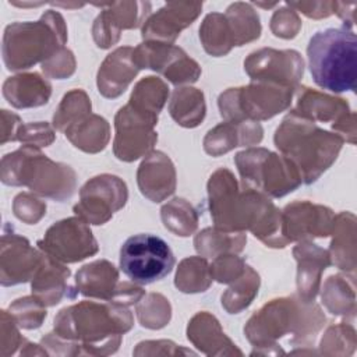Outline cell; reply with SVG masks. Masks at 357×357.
Instances as JSON below:
<instances>
[{
	"label": "cell",
	"instance_id": "d6986e66",
	"mask_svg": "<svg viewBox=\"0 0 357 357\" xmlns=\"http://www.w3.org/2000/svg\"><path fill=\"white\" fill-rule=\"evenodd\" d=\"M99 7H103V11L96 17L92 33L96 45L107 49L119 40L121 29H131L144 24L142 21L149 14L151 3L120 1L100 4Z\"/></svg>",
	"mask_w": 357,
	"mask_h": 357
},
{
	"label": "cell",
	"instance_id": "cb8c5ba5",
	"mask_svg": "<svg viewBox=\"0 0 357 357\" xmlns=\"http://www.w3.org/2000/svg\"><path fill=\"white\" fill-rule=\"evenodd\" d=\"M139 71L134 61V49L124 46L107 54L98 71V88L106 98L120 96Z\"/></svg>",
	"mask_w": 357,
	"mask_h": 357
},
{
	"label": "cell",
	"instance_id": "ba28073f",
	"mask_svg": "<svg viewBox=\"0 0 357 357\" xmlns=\"http://www.w3.org/2000/svg\"><path fill=\"white\" fill-rule=\"evenodd\" d=\"M296 89L258 81L247 86L230 88L219 96L220 116L226 121L268 120L290 106Z\"/></svg>",
	"mask_w": 357,
	"mask_h": 357
},
{
	"label": "cell",
	"instance_id": "277c9868",
	"mask_svg": "<svg viewBox=\"0 0 357 357\" xmlns=\"http://www.w3.org/2000/svg\"><path fill=\"white\" fill-rule=\"evenodd\" d=\"M307 57L312 79L319 88L335 93L356 91L357 38L350 28L315 32L308 42Z\"/></svg>",
	"mask_w": 357,
	"mask_h": 357
},
{
	"label": "cell",
	"instance_id": "60d3db41",
	"mask_svg": "<svg viewBox=\"0 0 357 357\" xmlns=\"http://www.w3.org/2000/svg\"><path fill=\"white\" fill-rule=\"evenodd\" d=\"M10 308L11 312H14L18 325L25 329L39 328L46 318L45 305L36 297H24L15 300Z\"/></svg>",
	"mask_w": 357,
	"mask_h": 357
},
{
	"label": "cell",
	"instance_id": "7402d4cb",
	"mask_svg": "<svg viewBox=\"0 0 357 357\" xmlns=\"http://www.w3.org/2000/svg\"><path fill=\"white\" fill-rule=\"evenodd\" d=\"M4 234L10 240V247L6 241L1 245V255H8L10 262H1V284L10 286L22 282H28L33 278L38 266L43 259V254L33 250L28 240L17 236L15 233H10V236L4 231Z\"/></svg>",
	"mask_w": 357,
	"mask_h": 357
},
{
	"label": "cell",
	"instance_id": "44dd1931",
	"mask_svg": "<svg viewBox=\"0 0 357 357\" xmlns=\"http://www.w3.org/2000/svg\"><path fill=\"white\" fill-rule=\"evenodd\" d=\"M137 177L142 195L152 202H160L174 192V166L163 152L155 151L146 155L138 169Z\"/></svg>",
	"mask_w": 357,
	"mask_h": 357
},
{
	"label": "cell",
	"instance_id": "7c38bea8",
	"mask_svg": "<svg viewBox=\"0 0 357 357\" xmlns=\"http://www.w3.org/2000/svg\"><path fill=\"white\" fill-rule=\"evenodd\" d=\"M134 61L139 70L152 68L174 85L195 82L201 75L198 63L170 43L146 40L134 49Z\"/></svg>",
	"mask_w": 357,
	"mask_h": 357
},
{
	"label": "cell",
	"instance_id": "ffe728a7",
	"mask_svg": "<svg viewBox=\"0 0 357 357\" xmlns=\"http://www.w3.org/2000/svg\"><path fill=\"white\" fill-rule=\"evenodd\" d=\"M202 3L170 1L142 25V38L152 42H173L180 31L192 24L201 13Z\"/></svg>",
	"mask_w": 357,
	"mask_h": 357
},
{
	"label": "cell",
	"instance_id": "1f68e13d",
	"mask_svg": "<svg viewBox=\"0 0 357 357\" xmlns=\"http://www.w3.org/2000/svg\"><path fill=\"white\" fill-rule=\"evenodd\" d=\"M322 301L333 315L354 317L356 314V297H354V280L340 275H332L324 284Z\"/></svg>",
	"mask_w": 357,
	"mask_h": 357
},
{
	"label": "cell",
	"instance_id": "d6a6232c",
	"mask_svg": "<svg viewBox=\"0 0 357 357\" xmlns=\"http://www.w3.org/2000/svg\"><path fill=\"white\" fill-rule=\"evenodd\" d=\"M199 39L212 56H225L234 46V39L225 14L211 13L199 28Z\"/></svg>",
	"mask_w": 357,
	"mask_h": 357
},
{
	"label": "cell",
	"instance_id": "f35d334b",
	"mask_svg": "<svg viewBox=\"0 0 357 357\" xmlns=\"http://www.w3.org/2000/svg\"><path fill=\"white\" fill-rule=\"evenodd\" d=\"M162 220L166 229L181 237L190 236L198 223L194 208L183 198H174L162 208Z\"/></svg>",
	"mask_w": 357,
	"mask_h": 357
},
{
	"label": "cell",
	"instance_id": "e0dca14e",
	"mask_svg": "<svg viewBox=\"0 0 357 357\" xmlns=\"http://www.w3.org/2000/svg\"><path fill=\"white\" fill-rule=\"evenodd\" d=\"M297 304L291 298H276L255 312L244 328L248 340L255 346H269L278 337L297 326Z\"/></svg>",
	"mask_w": 357,
	"mask_h": 357
},
{
	"label": "cell",
	"instance_id": "2e32d148",
	"mask_svg": "<svg viewBox=\"0 0 357 357\" xmlns=\"http://www.w3.org/2000/svg\"><path fill=\"white\" fill-rule=\"evenodd\" d=\"M244 70L254 81L297 88L304 73V61L296 50L264 47L252 52L244 60Z\"/></svg>",
	"mask_w": 357,
	"mask_h": 357
},
{
	"label": "cell",
	"instance_id": "83f0119b",
	"mask_svg": "<svg viewBox=\"0 0 357 357\" xmlns=\"http://www.w3.org/2000/svg\"><path fill=\"white\" fill-rule=\"evenodd\" d=\"M333 240L329 258L343 271L353 272L356 268V218L350 212H342L333 219Z\"/></svg>",
	"mask_w": 357,
	"mask_h": 357
},
{
	"label": "cell",
	"instance_id": "ab89813d",
	"mask_svg": "<svg viewBox=\"0 0 357 357\" xmlns=\"http://www.w3.org/2000/svg\"><path fill=\"white\" fill-rule=\"evenodd\" d=\"M91 112V102L81 89H74L64 95L57 112L53 116V124L57 130L66 131Z\"/></svg>",
	"mask_w": 357,
	"mask_h": 357
},
{
	"label": "cell",
	"instance_id": "4dcf8cb0",
	"mask_svg": "<svg viewBox=\"0 0 357 357\" xmlns=\"http://www.w3.org/2000/svg\"><path fill=\"white\" fill-rule=\"evenodd\" d=\"M169 112L177 124L192 128L201 124L205 117L204 93L195 88H178L173 92Z\"/></svg>",
	"mask_w": 357,
	"mask_h": 357
},
{
	"label": "cell",
	"instance_id": "4316f807",
	"mask_svg": "<svg viewBox=\"0 0 357 357\" xmlns=\"http://www.w3.org/2000/svg\"><path fill=\"white\" fill-rule=\"evenodd\" d=\"M3 93L14 107H36L49 102L52 86L36 73L21 74L4 82Z\"/></svg>",
	"mask_w": 357,
	"mask_h": 357
},
{
	"label": "cell",
	"instance_id": "ac0fdd59",
	"mask_svg": "<svg viewBox=\"0 0 357 357\" xmlns=\"http://www.w3.org/2000/svg\"><path fill=\"white\" fill-rule=\"evenodd\" d=\"M333 212L311 202L289 204L282 213V234L287 243L326 237L333 229Z\"/></svg>",
	"mask_w": 357,
	"mask_h": 357
},
{
	"label": "cell",
	"instance_id": "7a4b0ae2",
	"mask_svg": "<svg viewBox=\"0 0 357 357\" xmlns=\"http://www.w3.org/2000/svg\"><path fill=\"white\" fill-rule=\"evenodd\" d=\"M132 326V315L124 304L82 301L67 307L54 318V332L64 340L81 342L88 354L114 353L121 335Z\"/></svg>",
	"mask_w": 357,
	"mask_h": 357
},
{
	"label": "cell",
	"instance_id": "484cf974",
	"mask_svg": "<svg viewBox=\"0 0 357 357\" xmlns=\"http://www.w3.org/2000/svg\"><path fill=\"white\" fill-rule=\"evenodd\" d=\"M68 268L50 255L43 254V259L32 278V293L43 305H56L64 296L74 298L68 293Z\"/></svg>",
	"mask_w": 357,
	"mask_h": 357
},
{
	"label": "cell",
	"instance_id": "d4e9b609",
	"mask_svg": "<svg viewBox=\"0 0 357 357\" xmlns=\"http://www.w3.org/2000/svg\"><path fill=\"white\" fill-rule=\"evenodd\" d=\"M262 127L255 121H225L209 130L204 148L212 156H219L236 146L259 144Z\"/></svg>",
	"mask_w": 357,
	"mask_h": 357
},
{
	"label": "cell",
	"instance_id": "c3c4849f",
	"mask_svg": "<svg viewBox=\"0 0 357 357\" xmlns=\"http://www.w3.org/2000/svg\"><path fill=\"white\" fill-rule=\"evenodd\" d=\"M289 7H293L307 17L311 18H325L333 14L335 1H310V3H287Z\"/></svg>",
	"mask_w": 357,
	"mask_h": 357
},
{
	"label": "cell",
	"instance_id": "5bb4252c",
	"mask_svg": "<svg viewBox=\"0 0 357 357\" xmlns=\"http://www.w3.org/2000/svg\"><path fill=\"white\" fill-rule=\"evenodd\" d=\"M75 283L79 293L86 297L116 301L124 305L138 303L144 296V290L139 286L127 282L120 283L117 269L106 259L82 266L77 272Z\"/></svg>",
	"mask_w": 357,
	"mask_h": 357
},
{
	"label": "cell",
	"instance_id": "30bf717a",
	"mask_svg": "<svg viewBox=\"0 0 357 357\" xmlns=\"http://www.w3.org/2000/svg\"><path fill=\"white\" fill-rule=\"evenodd\" d=\"M39 248L59 262H78L98 252V243L81 218H68L47 229Z\"/></svg>",
	"mask_w": 357,
	"mask_h": 357
},
{
	"label": "cell",
	"instance_id": "e575fe53",
	"mask_svg": "<svg viewBox=\"0 0 357 357\" xmlns=\"http://www.w3.org/2000/svg\"><path fill=\"white\" fill-rule=\"evenodd\" d=\"M247 237L238 231H225L220 229H205L194 240L195 250L204 257H215L220 252H240Z\"/></svg>",
	"mask_w": 357,
	"mask_h": 357
},
{
	"label": "cell",
	"instance_id": "603a6c76",
	"mask_svg": "<svg viewBox=\"0 0 357 357\" xmlns=\"http://www.w3.org/2000/svg\"><path fill=\"white\" fill-rule=\"evenodd\" d=\"M293 254L298 262L297 287L304 304H311L319 289L321 273L331 265L329 252L310 241H301Z\"/></svg>",
	"mask_w": 357,
	"mask_h": 357
},
{
	"label": "cell",
	"instance_id": "5b68a950",
	"mask_svg": "<svg viewBox=\"0 0 357 357\" xmlns=\"http://www.w3.org/2000/svg\"><path fill=\"white\" fill-rule=\"evenodd\" d=\"M67 28L61 14L49 10L36 22H14L4 31L3 59L10 71L45 63L63 49Z\"/></svg>",
	"mask_w": 357,
	"mask_h": 357
},
{
	"label": "cell",
	"instance_id": "8fae6325",
	"mask_svg": "<svg viewBox=\"0 0 357 357\" xmlns=\"http://www.w3.org/2000/svg\"><path fill=\"white\" fill-rule=\"evenodd\" d=\"M127 187L123 180L112 174H100L89 181L79 191V202L74 212L92 225H103L113 212L123 208L127 202Z\"/></svg>",
	"mask_w": 357,
	"mask_h": 357
},
{
	"label": "cell",
	"instance_id": "6da1fadb",
	"mask_svg": "<svg viewBox=\"0 0 357 357\" xmlns=\"http://www.w3.org/2000/svg\"><path fill=\"white\" fill-rule=\"evenodd\" d=\"M211 215L215 227L225 231L251 230L262 243L275 241L282 229V213L261 192L244 187L238 191L230 170H216L208 183Z\"/></svg>",
	"mask_w": 357,
	"mask_h": 357
},
{
	"label": "cell",
	"instance_id": "74e56055",
	"mask_svg": "<svg viewBox=\"0 0 357 357\" xmlns=\"http://www.w3.org/2000/svg\"><path fill=\"white\" fill-rule=\"evenodd\" d=\"M211 282L212 276L205 258L190 257L180 262L174 284L183 293L205 291Z\"/></svg>",
	"mask_w": 357,
	"mask_h": 357
},
{
	"label": "cell",
	"instance_id": "4fadbf2b",
	"mask_svg": "<svg viewBox=\"0 0 357 357\" xmlns=\"http://www.w3.org/2000/svg\"><path fill=\"white\" fill-rule=\"evenodd\" d=\"M156 123L158 116L144 113L130 103L121 107L114 120V155L117 159L132 162L145 155L158 139V134L153 131Z\"/></svg>",
	"mask_w": 357,
	"mask_h": 357
},
{
	"label": "cell",
	"instance_id": "ee69618b",
	"mask_svg": "<svg viewBox=\"0 0 357 357\" xmlns=\"http://www.w3.org/2000/svg\"><path fill=\"white\" fill-rule=\"evenodd\" d=\"M15 139L25 142L26 145L47 146L54 141V132L52 127L45 121L22 124L17 128Z\"/></svg>",
	"mask_w": 357,
	"mask_h": 357
},
{
	"label": "cell",
	"instance_id": "3957f363",
	"mask_svg": "<svg viewBox=\"0 0 357 357\" xmlns=\"http://www.w3.org/2000/svg\"><path fill=\"white\" fill-rule=\"evenodd\" d=\"M344 139L290 112L275 132V145L297 166L301 180L311 184L336 160Z\"/></svg>",
	"mask_w": 357,
	"mask_h": 357
},
{
	"label": "cell",
	"instance_id": "7bdbcfd3",
	"mask_svg": "<svg viewBox=\"0 0 357 357\" xmlns=\"http://www.w3.org/2000/svg\"><path fill=\"white\" fill-rule=\"evenodd\" d=\"M247 265L236 255H219L211 265V276L219 283H231L243 275Z\"/></svg>",
	"mask_w": 357,
	"mask_h": 357
},
{
	"label": "cell",
	"instance_id": "d590c367",
	"mask_svg": "<svg viewBox=\"0 0 357 357\" xmlns=\"http://www.w3.org/2000/svg\"><path fill=\"white\" fill-rule=\"evenodd\" d=\"M167 96L169 88L160 78L145 77L135 85L128 103L144 113L158 116Z\"/></svg>",
	"mask_w": 357,
	"mask_h": 357
},
{
	"label": "cell",
	"instance_id": "836d02e7",
	"mask_svg": "<svg viewBox=\"0 0 357 357\" xmlns=\"http://www.w3.org/2000/svg\"><path fill=\"white\" fill-rule=\"evenodd\" d=\"M230 26L234 46H243L247 42L258 39L261 35V24L258 14L247 3H233L225 14Z\"/></svg>",
	"mask_w": 357,
	"mask_h": 357
},
{
	"label": "cell",
	"instance_id": "8d00e7d4",
	"mask_svg": "<svg viewBox=\"0 0 357 357\" xmlns=\"http://www.w3.org/2000/svg\"><path fill=\"white\" fill-rule=\"evenodd\" d=\"M259 276L258 273L247 265L245 271L240 278L234 280V284L227 289L222 296V305L229 314H238L247 308L254 297L258 294Z\"/></svg>",
	"mask_w": 357,
	"mask_h": 357
},
{
	"label": "cell",
	"instance_id": "b9f144b4",
	"mask_svg": "<svg viewBox=\"0 0 357 357\" xmlns=\"http://www.w3.org/2000/svg\"><path fill=\"white\" fill-rule=\"evenodd\" d=\"M163 308H170L167 300L160 294H149L146 298V304L144 301L142 305H138V318L141 325L151 329L163 328L169 322L170 317L160 312H155Z\"/></svg>",
	"mask_w": 357,
	"mask_h": 357
},
{
	"label": "cell",
	"instance_id": "9c48e42d",
	"mask_svg": "<svg viewBox=\"0 0 357 357\" xmlns=\"http://www.w3.org/2000/svg\"><path fill=\"white\" fill-rule=\"evenodd\" d=\"M173 266V251L159 236L134 234L120 248V269L132 283L151 284L162 280L172 272Z\"/></svg>",
	"mask_w": 357,
	"mask_h": 357
},
{
	"label": "cell",
	"instance_id": "7dc6e473",
	"mask_svg": "<svg viewBox=\"0 0 357 357\" xmlns=\"http://www.w3.org/2000/svg\"><path fill=\"white\" fill-rule=\"evenodd\" d=\"M45 211L46 205L28 194H20L14 199V213L28 225H35L46 213Z\"/></svg>",
	"mask_w": 357,
	"mask_h": 357
},
{
	"label": "cell",
	"instance_id": "f1b7e54d",
	"mask_svg": "<svg viewBox=\"0 0 357 357\" xmlns=\"http://www.w3.org/2000/svg\"><path fill=\"white\" fill-rule=\"evenodd\" d=\"M187 336L195 344V347L202 350L205 354H218L216 347H220L223 354H230V351L226 350V347L241 354L240 350L233 347L236 344H233L230 339L225 336L218 319L213 315L208 314L206 311L197 314L188 322Z\"/></svg>",
	"mask_w": 357,
	"mask_h": 357
},
{
	"label": "cell",
	"instance_id": "9a60e30c",
	"mask_svg": "<svg viewBox=\"0 0 357 357\" xmlns=\"http://www.w3.org/2000/svg\"><path fill=\"white\" fill-rule=\"evenodd\" d=\"M297 106L291 112L314 123L332 121L333 130H336L343 139L351 145L356 142V113L349 109L344 99L329 96L307 86H297Z\"/></svg>",
	"mask_w": 357,
	"mask_h": 357
},
{
	"label": "cell",
	"instance_id": "52a82bcc",
	"mask_svg": "<svg viewBox=\"0 0 357 357\" xmlns=\"http://www.w3.org/2000/svg\"><path fill=\"white\" fill-rule=\"evenodd\" d=\"M244 187L279 198L301 184L297 166L284 155L264 148H250L234 158Z\"/></svg>",
	"mask_w": 357,
	"mask_h": 357
},
{
	"label": "cell",
	"instance_id": "f6af8a7d",
	"mask_svg": "<svg viewBox=\"0 0 357 357\" xmlns=\"http://www.w3.org/2000/svg\"><path fill=\"white\" fill-rule=\"evenodd\" d=\"M301 26V22L297 14L291 8H280L278 10L271 21V29L275 36L290 39L294 38Z\"/></svg>",
	"mask_w": 357,
	"mask_h": 357
},
{
	"label": "cell",
	"instance_id": "8992f818",
	"mask_svg": "<svg viewBox=\"0 0 357 357\" xmlns=\"http://www.w3.org/2000/svg\"><path fill=\"white\" fill-rule=\"evenodd\" d=\"M1 180L10 185H26L36 194L59 202L70 198L75 190L74 170L50 160L33 145H24L3 158Z\"/></svg>",
	"mask_w": 357,
	"mask_h": 357
},
{
	"label": "cell",
	"instance_id": "bcb514c9",
	"mask_svg": "<svg viewBox=\"0 0 357 357\" xmlns=\"http://www.w3.org/2000/svg\"><path fill=\"white\" fill-rule=\"evenodd\" d=\"M42 70L53 78L64 79L68 78L75 70V60L68 49H61L52 59L42 63Z\"/></svg>",
	"mask_w": 357,
	"mask_h": 357
},
{
	"label": "cell",
	"instance_id": "f546056e",
	"mask_svg": "<svg viewBox=\"0 0 357 357\" xmlns=\"http://www.w3.org/2000/svg\"><path fill=\"white\" fill-rule=\"evenodd\" d=\"M66 137L74 144V146L88 153H96L107 145L109 141V124L96 114H88L71 124L66 131Z\"/></svg>",
	"mask_w": 357,
	"mask_h": 357
}]
</instances>
